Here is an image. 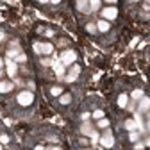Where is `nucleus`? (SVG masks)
I'll use <instances>...</instances> for the list:
<instances>
[{"label": "nucleus", "instance_id": "nucleus-28", "mask_svg": "<svg viewBox=\"0 0 150 150\" xmlns=\"http://www.w3.org/2000/svg\"><path fill=\"white\" fill-rule=\"evenodd\" d=\"M0 143H2V145H7V143H9V136H7V134H2V136H0Z\"/></svg>", "mask_w": 150, "mask_h": 150}, {"label": "nucleus", "instance_id": "nucleus-35", "mask_svg": "<svg viewBox=\"0 0 150 150\" xmlns=\"http://www.w3.org/2000/svg\"><path fill=\"white\" fill-rule=\"evenodd\" d=\"M50 2H52V4L55 6V4H59V2H61V0H50Z\"/></svg>", "mask_w": 150, "mask_h": 150}, {"label": "nucleus", "instance_id": "nucleus-20", "mask_svg": "<svg viewBox=\"0 0 150 150\" xmlns=\"http://www.w3.org/2000/svg\"><path fill=\"white\" fill-rule=\"evenodd\" d=\"M50 95L52 97H61L63 95V88L61 86H52L50 88Z\"/></svg>", "mask_w": 150, "mask_h": 150}, {"label": "nucleus", "instance_id": "nucleus-15", "mask_svg": "<svg viewBox=\"0 0 150 150\" xmlns=\"http://www.w3.org/2000/svg\"><path fill=\"white\" fill-rule=\"evenodd\" d=\"M111 29V23L107 22V20H98L97 22V30H100V32H107Z\"/></svg>", "mask_w": 150, "mask_h": 150}, {"label": "nucleus", "instance_id": "nucleus-17", "mask_svg": "<svg viewBox=\"0 0 150 150\" xmlns=\"http://www.w3.org/2000/svg\"><path fill=\"white\" fill-rule=\"evenodd\" d=\"M71 102V95H70V93H63V95L59 97V104L61 105H68Z\"/></svg>", "mask_w": 150, "mask_h": 150}, {"label": "nucleus", "instance_id": "nucleus-21", "mask_svg": "<svg viewBox=\"0 0 150 150\" xmlns=\"http://www.w3.org/2000/svg\"><path fill=\"white\" fill-rule=\"evenodd\" d=\"M97 127L98 129H109V120L104 116V118H100V120H97Z\"/></svg>", "mask_w": 150, "mask_h": 150}, {"label": "nucleus", "instance_id": "nucleus-12", "mask_svg": "<svg viewBox=\"0 0 150 150\" xmlns=\"http://www.w3.org/2000/svg\"><path fill=\"white\" fill-rule=\"evenodd\" d=\"M13 88H14L13 82H9V81H0V93H9V91H13Z\"/></svg>", "mask_w": 150, "mask_h": 150}, {"label": "nucleus", "instance_id": "nucleus-23", "mask_svg": "<svg viewBox=\"0 0 150 150\" xmlns=\"http://www.w3.org/2000/svg\"><path fill=\"white\" fill-rule=\"evenodd\" d=\"M91 118H95V120H100V118H104V111L102 109H95L91 112Z\"/></svg>", "mask_w": 150, "mask_h": 150}, {"label": "nucleus", "instance_id": "nucleus-38", "mask_svg": "<svg viewBox=\"0 0 150 150\" xmlns=\"http://www.w3.org/2000/svg\"><path fill=\"white\" fill-rule=\"evenodd\" d=\"M146 4H148V6H150V0H146Z\"/></svg>", "mask_w": 150, "mask_h": 150}, {"label": "nucleus", "instance_id": "nucleus-34", "mask_svg": "<svg viewBox=\"0 0 150 150\" xmlns=\"http://www.w3.org/2000/svg\"><path fill=\"white\" fill-rule=\"evenodd\" d=\"M34 150H45V146H41V145H38V146H36Z\"/></svg>", "mask_w": 150, "mask_h": 150}, {"label": "nucleus", "instance_id": "nucleus-7", "mask_svg": "<svg viewBox=\"0 0 150 150\" xmlns=\"http://www.w3.org/2000/svg\"><path fill=\"white\" fill-rule=\"evenodd\" d=\"M79 73H81V66L71 64L70 71L64 75V81H66V82H75V81H77V77H79Z\"/></svg>", "mask_w": 150, "mask_h": 150}, {"label": "nucleus", "instance_id": "nucleus-14", "mask_svg": "<svg viewBox=\"0 0 150 150\" xmlns=\"http://www.w3.org/2000/svg\"><path fill=\"white\" fill-rule=\"evenodd\" d=\"M129 95L127 93H122V95H118V107H122V109H125L127 105H129Z\"/></svg>", "mask_w": 150, "mask_h": 150}, {"label": "nucleus", "instance_id": "nucleus-33", "mask_svg": "<svg viewBox=\"0 0 150 150\" xmlns=\"http://www.w3.org/2000/svg\"><path fill=\"white\" fill-rule=\"evenodd\" d=\"M2 41H4V32L0 30V43H2Z\"/></svg>", "mask_w": 150, "mask_h": 150}, {"label": "nucleus", "instance_id": "nucleus-3", "mask_svg": "<svg viewBox=\"0 0 150 150\" xmlns=\"http://www.w3.org/2000/svg\"><path fill=\"white\" fill-rule=\"evenodd\" d=\"M59 61H61L64 66L73 64L75 61H77V52H75V50H64V52L59 55Z\"/></svg>", "mask_w": 150, "mask_h": 150}, {"label": "nucleus", "instance_id": "nucleus-30", "mask_svg": "<svg viewBox=\"0 0 150 150\" xmlns=\"http://www.w3.org/2000/svg\"><path fill=\"white\" fill-rule=\"evenodd\" d=\"M45 150H61L59 146H48V148H45Z\"/></svg>", "mask_w": 150, "mask_h": 150}, {"label": "nucleus", "instance_id": "nucleus-31", "mask_svg": "<svg viewBox=\"0 0 150 150\" xmlns=\"http://www.w3.org/2000/svg\"><path fill=\"white\" fill-rule=\"evenodd\" d=\"M4 66H6V63H4V59H2V57H0V70H2Z\"/></svg>", "mask_w": 150, "mask_h": 150}, {"label": "nucleus", "instance_id": "nucleus-2", "mask_svg": "<svg viewBox=\"0 0 150 150\" xmlns=\"http://www.w3.org/2000/svg\"><path fill=\"white\" fill-rule=\"evenodd\" d=\"M32 48H34V52L38 55H50L54 52V45L52 43H40V41H36L32 45Z\"/></svg>", "mask_w": 150, "mask_h": 150}, {"label": "nucleus", "instance_id": "nucleus-10", "mask_svg": "<svg viewBox=\"0 0 150 150\" xmlns=\"http://www.w3.org/2000/svg\"><path fill=\"white\" fill-rule=\"evenodd\" d=\"M77 9L84 14H88L91 11V6H89V0H77Z\"/></svg>", "mask_w": 150, "mask_h": 150}, {"label": "nucleus", "instance_id": "nucleus-5", "mask_svg": "<svg viewBox=\"0 0 150 150\" xmlns=\"http://www.w3.org/2000/svg\"><path fill=\"white\" fill-rule=\"evenodd\" d=\"M116 16H118V9L115 6H107L105 9H102V20L112 22V20H116Z\"/></svg>", "mask_w": 150, "mask_h": 150}, {"label": "nucleus", "instance_id": "nucleus-32", "mask_svg": "<svg viewBox=\"0 0 150 150\" xmlns=\"http://www.w3.org/2000/svg\"><path fill=\"white\" fill-rule=\"evenodd\" d=\"M104 2H107V4H116L118 0H104Z\"/></svg>", "mask_w": 150, "mask_h": 150}, {"label": "nucleus", "instance_id": "nucleus-4", "mask_svg": "<svg viewBox=\"0 0 150 150\" xmlns=\"http://www.w3.org/2000/svg\"><path fill=\"white\" fill-rule=\"evenodd\" d=\"M104 148H112L115 146V136H112L111 129H105V132L100 136V141H98Z\"/></svg>", "mask_w": 150, "mask_h": 150}, {"label": "nucleus", "instance_id": "nucleus-6", "mask_svg": "<svg viewBox=\"0 0 150 150\" xmlns=\"http://www.w3.org/2000/svg\"><path fill=\"white\" fill-rule=\"evenodd\" d=\"M4 63H6V73L9 75L11 79L16 77V73H18V63H16L14 59H9V57H7Z\"/></svg>", "mask_w": 150, "mask_h": 150}, {"label": "nucleus", "instance_id": "nucleus-41", "mask_svg": "<svg viewBox=\"0 0 150 150\" xmlns=\"http://www.w3.org/2000/svg\"><path fill=\"white\" fill-rule=\"evenodd\" d=\"M132 2H139V0H132Z\"/></svg>", "mask_w": 150, "mask_h": 150}, {"label": "nucleus", "instance_id": "nucleus-8", "mask_svg": "<svg viewBox=\"0 0 150 150\" xmlns=\"http://www.w3.org/2000/svg\"><path fill=\"white\" fill-rule=\"evenodd\" d=\"M52 68H54L55 75H57L59 79H63V77H64V68H66V66H64V64L59 61V57H55V59H54V63H52Z\"/></svg>", "mask_w": 150, "mask_h": 150}, {"label": "nucleus", "instance_id": "nucleus-40", "mask_svg": "<svg viewBox=\"0 0 150 150\" xmlns=\"http://www.w3.org/2000/svg\"><path fill=\"white\" fill-rule=\"evenodd\" d=\"M0 150H2V143H0Z\"/></svg>", "mask_w": 150, "mask_h": 150}, {"label": "nucleus", "instance_id": "nucleus-22", "mask_svg": "<svg viewBox=\"0 0 150 150\" xmlns=\"http://www.w3.org/2000/svg\"><path fill=\"white\" fill-rule=\"evenodd\" d=\"M89 138H91V145H98V141H100V134L97 132V130H93V132L89 134Z\"/></svg>", "mask_w": 150, "mask_h": 150}, {"label": "nucleus", "instance_id": "nucleus-1", "mask_svg": "<svg viewBox=\"0 0 150 150\" xmlns=\"http://www.w3.org/2000/svg\"><path fill=\"white\" fill-rule=\"evenodd\" d=\"M16 102L20 104V105H23V107L32 105V104H34V93H32L30 89H23V91H20V93L16 95Z\"/></svg>", "mask_w": 150, "mask_h": 150}, {"label": "nucleus", "instance_id": "nucleus-16", "mask_svg": "<svg viewBox=\"0 0 150 150\" xmlns=\"http://www.w3.org/2000/svg\"><path fill=\"white\" fill-rule=\"evenodd\" d=\"M125 129L129 130H138V123H136V120L134 118H129V120H125Z\"/></svg>", "mask_w": 150, "mask_h": 150}, {"label": "nucleus", "instance_id": "nucleus-13", "mask_svg": "<svg viewBox=\"0 0 150 150\" xmlns=\"http://www.w3.org/2000/svg\"><path fill=\"white\" fill-rule=\"evenodd\" d=\"M20 52H22V50H20V47H18V43H14V45L7 50V57H9V59H16V55L20 54Z\"/></svg>", "mask_w": 150, "mask_h": 150}, {"label": "nucleus", "instance_id": "nucleus-36", "mask_svg": "<svg viewBox=\"0 0 150 150\" xmlns=\"http://www.w3.org/2000/svg\"><path fill=\"white\" fill-rule=\"evenodd\" d=\"M38 2H41V4H47V2H50V0H38Z\"/></svg>", "mask_w": 150, "mask_h": 150}, {"label": "nucleus", "instance_id": "nucleus-18", "mask_svg": "<svg viewBox=\"0 0 150 150\" xmlns=\"http://www.w3.org/2000/svg\"><path fill=\"white\" fill-rule=\"evenodd\" d=\"M143 95H145V93H143V89H139V88H138V89H134L132 93H130V98H132L134 102H138V100H139Z\"/></svg>", "mask_w": 150, "mask_h": 150}, {"label": "nucleus", "instance_id": "nucleus-37", "mask_svg": "<svg viewBox=\"0 0 150 150\" xmlns=\"http://www.w3.org/2000/svg\"><path fill=\"white\" fill-rule=\"evenodd\" d=\"M2 75H4V71H2V70H0V77H2Z\"/></svg>", "mask_w": 150, "mask_h": 150}, {"label": "nucleus", "instance_id": "nucleus-27", "mask_svg": "<svg viewBox=\"0 0 150 150\" xmlns=\"http://www.w3.org/2000/svg\"><path fill=\"white\" fill-rule=\"evenodd\" d=\"M89 118H91V112H88V111H84L82 115H81V120H82V122H88Z\"/></svg>", "mask_w": 150, "mask_h": 150}, {"label": "nucleus", "instance_id": "nucleus-29", "mask_svg": "<svg viewBox=\"0 0 150 150\" xmlns=\"http://www.w3.org/2000/svg\"><path fill=\"white\" fill-rule=\"evenodd\" d=\"M41 63H43V64H45V66H48V64H52V63H54V61H50V59H43V61H41Z\"/></svg>", "mask_w": 150, "mask_h": 150}, {"label": "nucleus", "instance_id": "nucleus-25", "mask_svg": "<svg viewBox=\"0 0 150 150\" xmlns=\"http://www.w3.org/2000/svg\"><path fill=\"white\" fill-rule=\"evenodd\" d=\"M14 61H16V63H25V61H27V55H25L23 52H20V54L16 55V59H14Z\"/></svg>", "mask_w": 150, "mask_h": 150}, {"label": "nucleus", "instance_id": "nucleus-11", "mask_svg": "<svg viewBox=\"0 0 150 150\" xmlns=\"http://www.w3.org/2000/svg\"><path fill=\"white\" fill-rule=\"evenodd\" d=\"M93 125L89 123V122H82V125H81V134H84V136H89L91 132H93Z\"/></svg>", "mask_w": 150, "mask_h": 150}, {"label": "nucleus", "instance_id": "nucleus-26", "mask_svg": "<svg viewBox=\"0 0 150 150\" xmlns=\"http://www.w3.org/2000/svg\"><path fill=\"white\" fill-rule=\"evenodd\" d=\"M86 30L91 32V34H93V32H97V23H88V25H86Z\"/></svg>", "mask_w": 150, "mask_h": 150}, {"label": "nucleus", "instance_id": "nucleus-9", "mask_svg": "<svg viewBox=\"0 0 150 150\" xmlns=\"http://www.w3.org/2000/svg\"><path fill=\"white\" fill-rule=\"evenodd\" d=\"M148 109H150V98L143 95V97L138 100V111H139V112H146Z\"/></svg>", "mask_w": 150, "mask_h": 150}, {"label": "nucleus", "instance_id": "nucleus-39", "mask_svg": "<svg viewBox=\"0 0 150 150\" xmlns=\"http://www.w3.org/2000/svg\"><path fill=\"white\" fill-rule=\"evenodd\" d=\"M148 130H150V122H148Z\"/></svg>", "mask_w": 150, "mask_h": 150}, {"label": "nucleus", "instance_id": "nucleus-24", "mask_svg": "<svg viewBox=\"0 0 150 150\" xmlns=\"http://www.w3.org/2000/svg\"><path fill=\"white\" fill-rule=\"evenodd\" d=\"M100 2H102V0H89L91 11H98V9H100Z\"/></svg>", "mask_w": 150, "mask_h": 150}, {"label": "nucleus", "instance_id": "nucleus-19", "mask_svg": "<svg viewBox=\"0 0 150 150\" xmlns=\"http://www.w3.org/2000/svg\"><path fill=\"white\" fill-rule=\"evenodd\" d=\"M139 138H141V132H139V130H130V132H129V139L132 141V143L139 141Z\"/></svg>", "mask_w": 150, "mask_h": 150}]
</instances>
